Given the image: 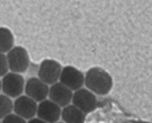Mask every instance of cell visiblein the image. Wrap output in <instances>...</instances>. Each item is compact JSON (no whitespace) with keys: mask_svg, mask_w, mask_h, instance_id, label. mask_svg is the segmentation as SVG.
Wrapping results in <instances>:
<instances>
[{"mask_svg":"<svg viewBox=\"0 0 152 123\" xmlns=\"http://www.w3.org/2000/svg\"><path fill=\"white\" fill-rule=\"evenodd\" d=\"M87 89L99 95L109 94L113 88V79L111 75L99 67L89 68L84 78Z\"/></svg>","mask_w":152,"mask_h":123,"instance_id":"1","label":"cell"},{"mask_svg":"<svg viewBox=\"0 0 152 123\" xmlns=\"http://www.w3.org/2000/svg\"><path fill=\"white\" fill-rule=\"evenodd\" d=\"M7 60L8 69L16 73L25 72L30 66L29 54L22 46H13L7 52Z\"/></svg>","mask_w":152,"mask_h":123,"instance_id":"2","label":"cell"},{"mask_svg":"<svg viewBox=\"0 0 152 123\" xmlns=\"http://www.w3.org/2000/svg\"><path fill=\"white\" fill-rule=\"evenodd\" d=\"M24 85V79L20 73L7 72L1 81V90L10 98H16L23 93Z\"/></svg>","mask_w":152,"mask_h":123,"instance_id":"3","label":"cell"},{"mask_svg":"<svg viewBox=\"0 0 152 123\" xmlns=\"http://www.w3.org/2000/svg\"><path fill=\"white\" fill-rule=\"evenodd\" d=\"M71 101L73 102L74 105H76L85 114L94 111L98 104L95 94L88 89H83L82 87L73 93Z\"/></svg>","mask_w":152,"mask_h":123,"instance_id":"4","label":"cell"},{"mask_svg":"<svg viewBox=\"0 0 152 123\" xmlns=\"http://www.w3.org/2000/svg\"><path fill=\"white\" fill-rule=\"evenodd\" d=\"M13 103V110L15 114L25 120L34 118L37 111V103L28 95H20Z\"/></svg>","mask_w":152,"mask_h":123,"instance_id":"5","label":"cell"},{"mask_svg":"<svg viewBox=\"0 0 152 123\" xmlns=\"http://www.w3.org/2000/svg\"><path fill=\"white\" fill-rule=\"evenodd\" d=\"M62 70L61 65L56 60L45 59L40 65L38 70L39 79L46 84H53L59 80Z\"/></svg>","mask_w":152,"mask_h":123,"instance_id":"6","label":"cell"},{"mask_svg":"<svg viewBox=\"0 0 152 123\" xmlns=\"http://www.w3.org/2000/svg\"><path fill=\"white\" fill-rule=\"evenodd\" d=\"M36 115L44 122H56L61 118V107L52 100L44 99L37 105Z\"/></svg>","mask_w":152,"mask_h":123,"instance_id":"7","label":"cell"},{"mask_svg":"<svg viewBox=\"0 0 152 123\" xmlns=\"http://www.w3.org/2000/svg\"><path fill=\"white\" fill-rule=\"evenodd\" d=\"M60 82L68 87L70 90L76 91L84 84V75L80 70L74 67L67 66L61 70L59 76Z\"/></svg>","mask_w":152,"mask_h":123,"instance_id":"8","label":"cell"},{"mask_svg":"<svg viewBox=\"0 0 152 123\" xmlns=\"http://www.w3.org/2000/svg\"><path fill=\"white\" fill-rule=\"evenodd\" d=\"M26 95L36 102H41L46 99L49 93V86L39 78H30L24 85Z\"/></svg>","mask_w":152,"mask_h":123,"instance_id":"9","label":"cell"},{"mask_svg":"<svg viewBox=\"0 0 152 123\" xmlns=\"http://www.w3.org/2000/svg\"><path fill=\"white\" fill-rule=\"evenodd\" d=\"M48 95L50 100L57 104L59 107H65L72 100V90L62 82H55L49 88Z\"/></svg>","mask_w":152,"mask_h":123,"instance_id":"10","label":"cell"},{"mask_svg":"<svg viewBox=\"0 0 152 123\" xmlns=\"http://www.w3.org/2000/svg\"><path fill=\"white\" fill-rule=\"evenodd\" d=\"M61 117L66 123H82L86 119V114L74 105H66L61 110Z\"/></svg>","mask_w":152,"mask_h":123,"instance_id":"11","label":"cell"},{"mask_svg":"<svg viewBox=\"0 0 152 123\" xmlns=\"http://www.w3.org/2000/svg\"><path fill=\"white\" fill-rule=\"evenodd\" d=\"M14 46L13 34L5 27H0V53H7Z\"/></svg>","mask_w":152,"mask_h":123,"instance_id":"12","label":"cell"},{"mask_svg":"<svg viewBox=\"0 0 152 123\" xmlns=\"http://www.w3.org/2000/svg\"><path fill=\"white\" fill-rule=\"evenodd\" d=\"M13 110V102L10 96L0 94V119H3Z\"/></svg>","mask_w":152,"mask_h":123,"instance_id":"13","label":"cell"},{"mask_svg":"<svg viewBox=\"0 0 152 123\" xmlns=\"http://www.w3.org/2000/svg\"><path fill=\"white\" fill-rule=\"evenodd\" d=\"M8 71V65L7 56L4 55V53H0V77L4 76Z\"/></svg>","mask_w":152,"mask_h":123,"instance_id":"14","label":"cell"},{"mask_svg":"<svg viewBox=\"0 0 152 123\" xmlns=\"http://www.w3.org/2000/svg\"><path fill=\"white\" fill-rule=\"evenodd\" d=\"M4 122H25L26 120L24 119H22L21 117L18 116L17 114H11L10 113L8 115H7L4 119H3Z\"/></svg>","mask_w":152,"mask_h":123,"instance_id":"15","label":"cell"},{"mask_svg":"<svg viewBox=\"0 0 152 123\" xmlns=\"http://www.w3.org/2000/svg\"><path fill=\"white\" fill-rule=\"evenodd\" d=\"M0 92H1V80H0Z\"/></svg>","mask_w":152,"mask_h":123,"instance_id":"16","label":"cell"}]
</instances>
